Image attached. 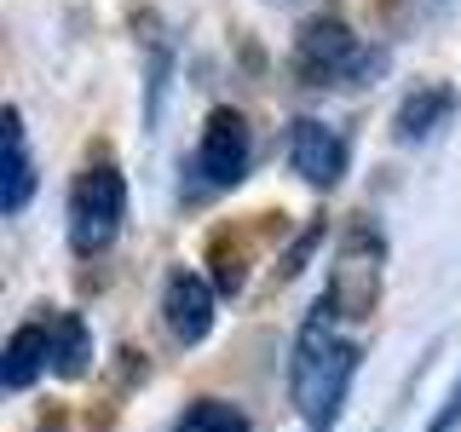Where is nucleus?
<instances>
[{"mask_svg": "<svg viewBox=\"0 0 461 432\" xmlns=\"http://www.w3.org/2000/svg\"><path fill=\"white\" fill-rule=\"evenodd\" d=\"M357 374V340L340 335V317L317 300V311L306 317L294 340V364H288V386H294V410L306 415L312 432H329V421L340 415L346 386Z\"/></svg>", "mask_w": 461, "mask_h": 432, "instance_id": "1", "label": "nucleus"}, {"mask_svg": "<svg viewBox=\"0 0 461 432\" xmlns=\"http://www.w3.org/2000/svg\"><path fill=\"white\" fill-rule=\"evenodd\" d=\"M381 266H386V237L375 220H352L335 248V266H329L323 283V306L340 317V323H364L381 306Z\"/></svg>", "mask_w": 461, "mask_h": 432, "instance_id": "2", "label": "nucleus"}, {"mask_svg": "<svg viewBox=\"0 0 461 432\" xmlns=\"http://www.w3.org/2000/svg\"><path fill=\"white\" fill-rule=\"evenodd\" d=\"M127 220V179L115 162H86L69 184V248L81 259L104 254Z\"/></svg>", "mask_w": 461, "mask_h": 432, "instance_id": "3", "label": "nucleus"}, {"mask_svg": "<svg viewBox=\"0 0 461 432\" xmlns=\"http://www.w3.org/2000/svg\"><path fill=\"white\" fill-rule=\"evenodd\" d=\"M375 69V52L352 35L340 18H306L294 35V76L306 86H352Z\"/></svg>", "mask_w": 461, "mask_h": 432, "instance_id": "4", "label": "nucleus"}, {"mask_svg": "<svg viewBox=\"0 0 461 432\" xmlns=\"http://www.w3.org/2000/svg\"><path fill=\"white\" fill-rule=\"evenodd\" d=\"M254 162V133L249 122H242V110H213L208 122H202V144L191 156V173L202 179V191H230V184L249 173Z\"/></svg>", "mask_w": 461, "mask_h": 432, "instance_id": "5", "label": "nucleus"}, {"mask_svg": "<svg viewBox=\"0 0 461 432\" xmlns=\"http://www.w3.org/2000/svg\"><path fill=\"white\" fill-rule=\"evenodd\" d=\"M288 167L300 173L306 184H340L346 173V139L335 133L329 122H317V115H300L294 127H288Z\"/></svg>", "mask_w": 461, "mask_h": 432, "instance_id": "6", "label": "nucleus"}, {"mask_svg": "<svg viewBox=\"0 0 461 432\" xmlns=\"http://www.w3.org/2000/svg\"><path fill=\"white\" fill-rule=\"evenodd\" d=\"M162 323L167 335L179 346H202L213 328V288L196 277V271H173V277L162 283Z\"/></svg>", "mask_w": 461, "mask_h": 432, "instance_id": "7", "label": "nucleus"}, {"mask_svg": "<svg viewBox=\"0 0 461 432\" xmlns=\"http://www.w3.org/2000/svg\"><path fill=\"white\" fill-rule=\"evenodd\" d=\"M456 115V86L450 81H415V93H403V104L393 110V139H432L444 122Z\"/></svg>", "mask_w": 461, "mask_h": 432, "instance_id": "8", "label": "nucleus"}, {"mask_svg": "<svg viewBox=\"0 0 461 432\" xmlns=\"http://www.w3.org/2000/svg\"><path fill=\"white\" fill-rule=\"evenodd\" d=\"M0 139H6V167H0V208L23 213L35 196V162H29V139H23V110L6 104L0 110Z\"/></svg>", "mask_w": 461, "mask_h": 432, "instance_id": "9", "label": "nucleus"}, {"mask_svg": "<svg viewBox=\"0 0 461 432\" xmlns=\"http://www.w3.org/2000/svg\"><path fill=\"white\" fill-rule=\"evenodd\" d=\"M47 364H52V328H47V317H41V323L12 328L6 352H0V381H6L12 392H23V386H35V374Z\"/></svg>", "mask_w": 461, "mask_h": 432, "instance_id": "10", "label": "nucleus"}, {"mask_svg": "<svg viewBox=\"0 0 461 432\" xmlns=\"http://www.w3.org/2000/svg\"><path fill=\"white\" fill-rule=\"evenodd\" d=\"M47 328H52V369L64 374V381H81V374L93 369V328H86L76 311H52Z\"/></svg>", "mask_w": 461, "mask_h": 432, "instance_id": "11", "label": "nucleus"}, {"mask_svg": "<svg viewBox=\"0 0 461 432\" xmlns=\"http://www.w3.org/2000/svg\"><path fill=\"white\" fill-rule=\"evenodd\" d=\"M173 432H249V415L225 398H196V403H185Z\"/></svg>", "mask_w": 461, "mask_h": 432, "instance_id": "12", "label": "nucleus"}, {"mask_svg": "<svg viewBox=\"0 0 461 432\" xmlns=\"http://www.w3.org/2000/svg\"><path fill=\"white\" fill-rule=\"evenodd\" d=\"M456 421H461V381L450 386V398H444V410L432 415V427H427V432H450Z\"/></svg>", "mask_w": 461, "mask_h": 432, "instance_id": "13", "label": "nucleus"}]
</instances>
